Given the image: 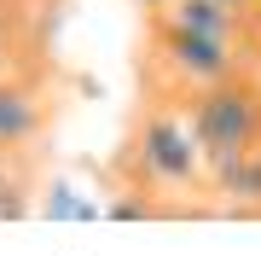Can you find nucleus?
<instances>
[{
	"instance_id": "nucleus-1",
	"label": "nucleus",
	"mask_w": 261,
	"mask_h": 256,
	"mask_svg": "<svg viewBox=\"0 0 261 256\" xmlns=\"http://www.w3.org/2000/svg\"><path fill=\"white\" fill-rule=\"evenodd\" d=\"M186 123H192L197 152H203V169L221 157L250 152V146H261V82L250 70H232V76L197 87Z\"/></svg>"
},
{
	"instance_id": "nucleus-2",
	"label": "nucleus",
	"mask_w": 261,
	"mask_h": 256,
	"mask_svg": "<svg viewBox=\"0 0 261 256\" xmlns=\"http://www.w3.org/2000/svg\"><path fill=\"white\" fill-rule=\"evenodd\" d=\"M134 152H140L145 180L163 187V192H197V180H203V152H197V140H192L186 111H174V105H157L140 123Z\"/></svg>"
},
{
	"instance_id": "nucleus-3",
	"label": "nucleus",
	"mask_w": 261,
	"mask_h": 256,
	"mask_svg": "<svg viewBox=\"0 0 261 256\" xmlns=\"http://www.w3.org/2000/svg\"><path fill=\"white\" fill-rule=\"evenodd\" d=\"M151 29H157V64H163L180 87H192V94H197V87H209V82H221V76H232V70H244L238 41L180 29V24H168L163 12L151 18Z\"/></svg>"
},
{
	"instance_id": "nucleus-4",
	"label": "nucleus",
	"mask_w": 261,
	"mask_h": 256,
	"mask_svg": "<svg viewBox=\"0 0 261 256\" xmlns=\"http://www.w3.org/2000/svg\"><path fill=\"white\" fill-rule=\"evenodd\" d=\"M47 128V94L35 82L0 70V152H23Z\"/></svg>"
},
{
	"instance_id": "nucleus-5",
	"label": "nucleus",
	"mask_w": 261,
	"mask_h": 256,
	"mask_svg": "<svg viewBox=\"0 0 261 256\" xmlns=\"http://www.w3.org/2000/svg\"><path fill=\"white\" fill-rule=\"evenodd\" d=\"M215 180V192H221L232 210H244V216H261V146H250V152L238 157H221L203 169Z\"/></svg>"
},
{
	"instance_id": "nucleus-6",
	"label": "nucleus",
	"mask_w": 261,
	"mask_h": 256,
	"mask_svg": "<svg viewBox=\"0 0 261 256\" xmlns=\"http://www.w3.org/2000/svg\"><path fill=\"white\" fill-rule=\"evenodd\" d=\"M163 18L180 24V29H197V35H221V41H238L244 35V24L226 6H215V0H168Z\"/></svg>"
},
{
	"instance_id": "nucleus-7",
	"label": "nucleus",
	"mask_w": 261,
	"mask_h": 256,
	"mask_svg": "<svg viewBox=\"0 0 261 256\" xmlns=\"http://www.w3.org/2000/svg\"><path fill=\"white\" fill-rule=\"evenodd\" d=\"M12 53H18V29H12V0H0V70H12Z\"/></svg>"
},
{
	"instance_id": "nucleus-8",
	"label": "nucleus",
	"mask_w": 261,
	"mask_h": 256,
	"mask_svg": "<svg viewBox=\"0 0 261 256\" xmlns=\"http://www.w3.org/2000/svg\"><path fill=\"white\" fill-rule=\"evenodd\" d=\"M215 6H226V12H232V18L244 24V18H250V12H255V0H215Z\"/></svg>"
},
{
	"instance_id": "nucleus-9",
	"label": "nucleus",
	"mask_w": 261,
	"mask_h": 256,
	"mask_svg": "<svg viewBox=\"0 0 261 256\" xmlns=\"http://www.w3.org/2000/svg\"><path fill=\"white\" fill-rule=\"evenodd\" d=\"M244 29H250V35H255V41H261V6H255V12H250V18H244Z\"/></svg>"
},
{
	"instance_id": "nucleus-10",
	"label": "nucleus",
	"mask_w": 261,
	"mask_h": 256,
	"mask_svg": "<svg viewBox=\"0 0 261 256\" xmlns=\"http://www.w3.org/2000/svg\"><path fill=\"white\" fill-rule=\"evenodd\" d=\"M244 70H250V76L261 82V41H255V58H250V64H244Z\"/></svg>"
},
{
	"instance_id": "nucleus-11",
	"label": "nucleus",
	"mask_w": 261,
	"mask_h": 256,
	"mask_svg": "<svg viewBox=\"0 0 261 256\" xmlns=\"http://www.w3.org/2000/svg\"><path fill=\"white\" fill-rule=\"evenodd\" d=\"M145 6H157V12H163V6H168V0H145Z\"/></svg>"
},
{
	"instance_id": "nucleus-12",
	"label": "nucleus",
	"mask_w": 261,
	"mask_h": 256,
	"mask_svg": "<svg viewBox=\"0 0 261 256\" xmlns=\"http://www.w3.org/2000/svg\"><path fill=\"white\" fill-rule=\"evenodd\" d=\"M255 6H261V0H255Z\"/></svg>"
}]
</instances>
